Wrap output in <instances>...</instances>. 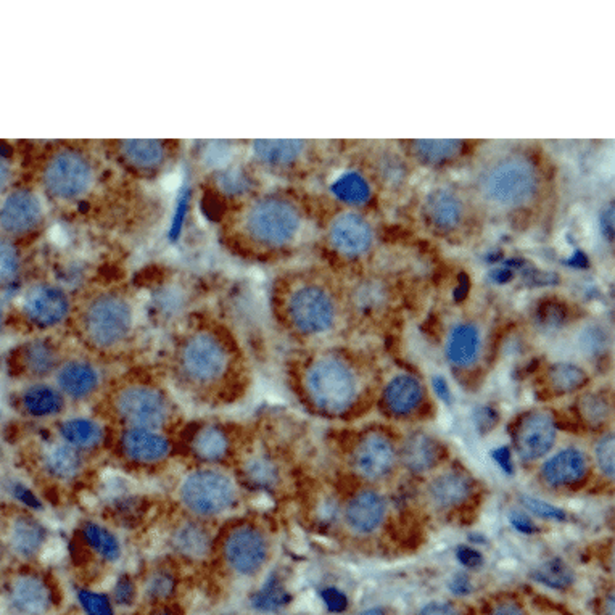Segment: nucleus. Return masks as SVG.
<instances>
[{
	"instance_id": "nucleus-1",
	"label": "nucleus",
	"mask_w": 615,
	"mask_h": 615,
	"mask_svg": "<svg viewBox=\"0 0 615 615\" xmlns=\"http://www.w3.org/2000/svg\"><path fill=\"white\" fill-rule=\"evenodd\" d=\"M31 163V184L65 219L118 234L147 226L152 200L144 184L113 165L98 140L44 142Z\"/></svg>"
},
{
	"instance_id": "nucleus-2",
	"label": "nucleus",
	"mask_w": 615,
	"mask_h": 615,
	"mask_svg": "<svg viewBox=\"0 0 615 615\" xmlns=\"http://www.w3.org/2000/svg\"><path fill=\"white\" fill-rule=\"evenodd\" d=\"M305 221L300 203L290 196L248 194L217 213V240L238 258H273L300 242Z\"/></svg>"
},
{
	"instance_id": "nucleus-3",
	"label": "nucleus",
	"mask_w": 615,
	"mask_h": 615,
	"mask_svg": "<svg viewBox=\"0 0 615 615\" xmlns=\"http://www.w3.org/2000/svg\"><path fill=\"white\" fill-rule=\"evenodd\" d=\"M79 330L97 350H113L126 342L136 328V307L118 284L94 287L79 308Z\"/></svg>"
},
{
	"instance_id": "nucleus-4",
	"label": "nucleus",
	"mask_w": 615,
	"mask_h": 615,
	"mask_svg": "<svg viewBox=\"0 0 615 615\" xmlns=\"http://www.w3.org/2000/svg\"><path fill=\"white\" fill-rule=\"evenodd\" d=\"M539 189L537 165L524 154L504 152L489 158L477 175V190L485 202L516 210L530 203Z\"/></svg>"
},
{
	"instance_id": "nucleus-5",
	"label": "nucleus",
	"mask_w": 615,
	"mask_h": 615,
	"mask_svg": "<svg viewBox=\"0 0 615 615\" xmlns=\"http://www.w3.org/2000/svg\"><path fill=\"white\" fill-rule=\"evenodd\" d=\"M98 144L113 165L144 186L169 175L186 148L176 139H110Z\"/></svg>"
},
{
	"instance_id": "nucleus-6",
	"label": "nucleus",
	"mask_w": 615,
	"mask_h": 615,
	"mask_svg": "<svg viewBox=\"0 0 615 615\" xmlns=\"http://www.w3.org/2000/svg\"><path fill=\"white\" fill-rule=\"evenodd\" d=\"M49 203L31 182H20L0 198V234L25 247L49 227Z\"/></svg>"
},
{
	"instance_id": "nucleus-7",
	"label": "nucleus",
	"mask_w": 615,
	"mask_h": 615,
	"mask_svg": "<svg viewBox=\"0 0 615 615\" xmlns=\"http://www.w3.org/2000/svg\"><path fill=\"white\" fill-rule=\"evenodd\" d=\"M284 308L288 322L305 336H319L336 322V301L319 280L294 276L286 286Z\"/></svg>"
},
{
	"instance_id": "nucleus-8",
	"label": "nucleus",
	"mask_w": 615,
	"mask_h": 615,
	"mask_svg": "<svg viewBox=\"0 0 615 615\" xmlns=\"http://www.w3.org/2000/svg\"><path fill=\"white\" fill-rule=\"evenodd\" d=\"M177 359L181 369L197 384H211L223 378L231 366V350L223 337L211 329H196L184 337Z\"/></svg>"
},
{
	"instance_id": "nucleus-9",
	"label": "nucleus",
	"mask_w": 615,
	"mask_h": 615,
	"mask_svg": "<svg viewBox=\"0 0 615 615\" xmlns=\"http://www.w3.org/2000/svg\"><path fill=\"white\" fill-rule=\"evenodd\" d=\"M307 388L324 413H345L357 398L355 374L338 358L316 359L307 372Z\"/></svg>"
},
{
	"instance_id": "nucleus-10",
	"label": "nucleus",
	"mask_w": 615,
	"mask_h": 615,
	"mask_svg": "<svg viewBox=\"0 0 615 615\" xmlns=\"http://www.w3.org/2000/svg\"><path fill=\"white\" fill-rule=\"evenodd\" d=\"M20 309L31 326L37 329H52L70 318L73 303L65 287L49 280H39L25 290Z\"/></svg>"
},
{
	"instance_id": "nucleus-11",
	"label": "nucleus",
	"mask_w": 615,
	"mask_h": 615,
	"mask_svg": "<svg viewBox=\"0 0 615 615\" xmlns=\"http://www.w3.org/2000/svg\"><path fill=\"white\" fill-rule=\"evenodd\" d=\"M184 504L202 516L219 514L236 499V487L231 479L219 472L203 470L187 477L181 487Z\"/></svg>"
},
{
	"instance_id": "nucleus-12",
	"label": "nucleus",
	"mask_w": 615,
	"mask_h": 615,
	"mask_svg": "<svg viewBox=\"0 0 615 615\" xmlns=\"http://www.w3.org/2000/svg\"><path fill=\"white\" fill-rule=\"evenodd\" d=\"M118 411L137 428L147 430L163 426L168 418V406L160 393L140 385L127 387L119 393Z\"/></svg>"
},
{
	"instance_id": "nucleus-13",
	"label": "nucleus",
	"mask_w": 615,
	"mask_h": 615,
	"mask_svg": "<svg viewBox=\"0 0 615 615\" xmlns=\"http://www.w3.org/2000/svg\"><path fill=\"white\" fill-rule=\"evenodd\" d=\"M556 435V420L551 414L533 411L519 422L514 445L524 461H535L551 451Z\"/></svg>"
},
{
	"instance_id": "nucleus-14",
	"label": "nucleus",
	"mask_w": 615,
	"mask_h": 615,
	"mask_svg": "<svg viewBox=\"0 0 615 615\" xmlns=\"http://www.w3.org/2000/svg\"><path fill=\"white\" fill-rule=\"evenodd\" d=\"M224 554L229 566L240 575L258 572L267 558V543L257 529L240 527L226 539Z\"/></svg>"
},
{
	"instance_id": "nucleus-15",
	"label": "nucleus",
	"mask_w": 615,
	"mask_h": 615,
	"mask_svg": "<svg viewBox=\"0 0 615 615\" xmlns=\"http://www.w3.org/2000/svg\"><path fill=\"white\" fill-rule=\"evenodd\" d=\"M372 227L366 217L343 211L337 215L329 224L328 238L332 248L345 257H358L371 248Z\"/></svg>"
},
{
	"instance_id": "nucleus-16",
	"label": "nucleus",
	"mask_w": 615,
	"mask_h": 615,
	"mask_svg": "<svg viewBox=\"0 0 615 615\" xmlns=\"http://www.w3.org/2000/svg\"><path fill=\"white\" fill-rule=\"evenodd\" d=\"M397 451L392 441L380 434H369L359 441L355 451V466L361 476L378 480L392 472Z\"/></svg>"
},
{
	"instance_id": "nucleus-17",
	"label": "nucleus",
	"mask_w": 615,
	"mask_h": 615,
	"mask_svg": "<svg viewBox=\"0 0 615 615\" xmlns=\"http://www.w3.org/2000/svg\"><path fill=\"white\" fill-rule=\"evenodd\" d=\"M307 140H253L250 144L253 160L269 169L294 168L307 154Z\"/></svg>"
},
{
	"instance_id": "nucleus-18",
	"label": "nucleus",
	"mask_w": 615,
	"mask_h": 615,
	"mask_svg": "<svg viewBox=\"0 0 615 615\" xmlns=\"http://www.w3.org/2000/svg\"><path fill=\"white\" fill-rule=\"evenodd\" d=\"M387 503L376 491H361L351 499L345 512L350 529L358 533H371L384 522Z\"/></svg>"
},
{
	"instance_id": "nucleus-19",
	"label": "nucleus",
	"mask_w": 615,
	"mask_h": 615,
	"mask_svg": "<svg viewBox=\"0 0 615 615\" xmlns=\"http://www.w3.org/2000/svg\"><path fill=\"white\" fill-rule=\"evenodd\" d=\"M587 456L580 449L569 448L552 456L543 466V479L552 487H567L587 476Z\"/></svg>"
},
{
	"instance_id": "nucleus-20",
	"label": "nucleus",
	"mask_w": 615,
	"mask_h": 615,
	"mask_svg": "<svg viewBox=\"0 0 615 615\" xmlns=\"http://www.w3.org/2000/svg\"><path fill=\"white\" fill-rule=\"evenodd\" d=\"M10 598L15 608L25 615H43L50 608L49 588L41 579L23 575L12 583Z\"/></svg>"
},
{
	"instance_id": "nucleus-21",
	"label": "nucleus",
	"mask_w": 615,
	"mask_h": 615,
	"mask_svg": "<svg viewBox=\"0 0 615 615\" xmlns=\"http://www.w3.org/2000/svg\"><path fill=\"white\" fill-rule=\"evenodd\" d=\"M424 398V388L413 376H397L387 385L384 392V405L397 416H406L419 408Z\"/></svg>"
},
{
	"instance_id": "nucleus-22",
	"label": "nucleus",
	"mask_w": 615,
	"mask_h": 615,
	"mask_svg": "<svg viewBox=\"0 0 615 615\" xmlns=\"http://www.w3.org/2000/svg\"><path fill=\"white\" fill-rule=\"evenodd\" d=\"M58 385L68 397L85 398L98 385V371L87 361L71 359L58 369Z\"/></svg>"
},
{
	"instance_id": "nucleus-23",
	"label": "nucleus",
	"mask_w": 615,
	"mask_h": 615,
	"mask_svg": "<svg viewBox=\"0 0 615 615\" xmlns=\"http://www.w3.org/2000/svg\"><path fill=\"white\" fill-rule=\"evenodd\" d=\"M480 332L474 324H458L449 332L447 340L448 361L455 364L456 368H469L476 363L480 351Z\"/></svg>"
},
{
	"instance_id": "nucleus-24",
	"label": "nucleus",
	"mask_w": 615,
	"mask_h": 615,
	"mask_svg": "<svg viewBox=\"0 0 615 615\" xmlns=\"http://www.w3.org/2000/svg\"><path fill=\"white\" fill-rule=\"evenodd\" d=\"M123 448L126 455L139 462L161 461L169 453V443L161 435L147 428L134 427L123 437Z\"/></svg>"
},
{
	"instance_id": "nucleus-25",
	"label": "nucleus",
	"mask_w": 615,
	"mask_h": 615,
	"mask_svg": "<svg viewBox=\"0 0 615 615\" xmlns=\"http://www.w3.org/2000/svg\"><path fill=\"white\" fill-rule=\"evenodd\" d=\"M426 213L435 227L449 231L461 223L464 207L461 198L448 189H437L430 192L426 200Z\"/></svg>"
},
{
	"instance_id": "nucleus-26",
	"label": "nucleus",
	"mask_w": 615,
	"mask_h": 615,
	"mask_svg": "<svg viewBox=\"0 0 615 615\" xmlns=\"http://www.w3.org/2000/svg\"><path fill=\"white\" fill-rule=\"evenodd\" d=\"M440 459L439 443L426 434H414L406 440L401 449V461L413 472H427Z\"/></svg>"
},
{
	"instance_id": "nucleus-27",
	"label": "nucleus",
	"mask_w": 615,
	"mask_h": 615,
	"mask_svg": "<svg viewBox=\"0 0 615 615\" xmlns=\"http://www.w3.org/2000/svg\"><path fill=\"white\" fill-rule=\"evenodd\" d=\"M472 489V483L468 477L458 472H448L437 477L428 487V495L439 508H453L468 499Z\"/></svg>"
},
{
	"instance_id": "nucleus-28",
	"label": "nucleus",
	"mask_w": 615,
	"mask_h": 615,
	"mask_svg": "<svg viewBox=\"0 0 615 615\" xmlns=\"http://www.w3.org/2000/svg\"><path fill=\"white\" fill-rule=\"evenodd\" d=\"M20 244L0 234V287H8L22 277L25 255Z\"/></svg>"
},
{
	"instance_id": "nucleus-29",
	"label": "nucleus",
	"mask_w": 615,
	"mask_h": 615,
	"mask_svg": "<svg viewBox=\"0 0 615 615\" xmlns=\"http://www.w3.org/2000/svg\"><path fill=\"white\" fill-rule=\"evenodd\" d=\"M411 147L422 163L441 165L461 154L464 144L461 140H414Z\"/></svg>"
},
{
	"instance_id": "nucleus-30",
	"label": "nucleus",
	"mask_w": 615,
	"mask_h": 615,
	"mask_svg": "<svg viewBox=\"0 0 615 615\" xmlns=\"http://www.w3.org/2000/svg\"><path fill=\"white\" fill-rule=\"evenodd\" d=\"M23 403L28 413L35 416H52L60 413L64 408L62 395L47 385H35L28 388Z\"/></svg>"
},
{
	"instance_id": "nucleus-31",
	"label": "nucleus",
	"mask_w": 615,
	"mask_h": 615,
	"mask_svg": "<svg viewBox=\"0 0 615 615\" xmlns=\"http://www.w3.org/2000/svg\"><path fill=\"white\" fill-rule=\"evenodd\" d=\"M23 358H25V366L28 368V371L35 376H44L52 369H55L56 363H58L55 347L45 340H35V342L28 343L23 350Z\"/></svg>"
},
{
	"instance_id": "nucleus-32",
	"label": "nucleus",
	"mask_w": 615,
	"mask_h": 615,
	"mask_svg": "<svg viewBox=\"0 0 615 615\" xmlns=\"http://www.w3.org/2000/svg\"><path fill=\"white\" fill-rule=\"evenodd\" d=\"M65 440L76 448H94L104 439L102 428L89 419L66 420L62 426Z\"/></svg>"
},
{
	"instance_id": "nucleus-33",
	"label": "nucleus",
	"mask_w": 615,
	"mask_h": 615,
	"mask_svg": "<svg viewBox=\"0 0 615 615\" xmlns=\"http://www.w3.org/2000/svg\"><path fill=\"white\" fill-rule=\"evenodd\" d=\"M548 378L552 390L560 395L575 392L588 382L587 372L570 363L554 364L549 369Z\"/></svg>"
},
{
	"instance_id": "nucleus-34",
	"label": "nucleus",
	"mask_w": 615,
	"mask_h": 615,
	"mask_svg": "<svg viewBox=\"0 0 615 615\" xmlns=\"http://www.w3.org/2000/svg\"><path fill=\"white\" fill-rule=\"evenodd\" d=\"M332 192L338 200L351 205H361L371 198V186L358 173H347L337 179Z\"/></svg>"
},
{
	"instance_id": "nucleus-35",
	"label": "nucleus",
	"mask_w": 615,
	"mask_h": 615,
	"mask_svg": "<svg viewBox=\"0 0 615 615\" xmlns=\"http://www.w3.org/2000/svg\"><path fill=\"white\" fill-rule=\"evenodd\" d=\"M533 579L554 590H567L575 580V573L566 560L554 558L543 562L533 572Z\"/></svg>"
},
{
	"instance_id": "nucleus-36",
	"label": "nucleus",
	"mask_w": 615,
	"mask_h": 615,
	"mask_svg": "<svg viewBox=\"0 0 615 615\" xmlns=\"http://www.w3.org/2000/svg\"><path fill=\"white\" fill-rule=\"evenodd\" d=\"M43 539V529L29 519L18 520L12 529V546L15 551L23 556H31L39 551Z\"/></svg>"
},
{
	"instance_id": "nucleus-37",
	"label": "nucleus",
	"mask_w": 615,
	"mask_h": 615,
	"mask_svg": "<svg viewBox=\"0 0 615 615\" xmlns=\"http://www.w3.org/2000/svg\"><path fill=\"white\" fill-rule=\"evenodd\" d=\"M45 464H47L50 474L60 477V479H71L76 476L81 469V458L73 448L58 445L47 453Z\"/></svg>"
},
{
	"instance_id": "nucleus-38",
	"label": "nucleus",
	"mask_w": 615,
	"mask_h": 615,
	"mask_svg": "<svg viewBox=\"0 0 615 615\" xmlns=\"http://www.w3.org/2000/svg\"><path fill=\"white\" fill-rule=\"evenodd\" d=\"M176 548L190 558H202L210 549V539L207 531L197 525H186L176 533Z\"/></svg>"
},
{
	"instance_id": "nucleus-39",
	"label": "nucleus",
	"mask_w": 615,
	"mask_h": 615,
	"mask_svg": "<svg viewBox=\"0 0 615 615\" xmlns=\"http://www.w3.org/2000/svg\"><path fill=\"white\" fill-rule=\"evenodd\" d=\"M194 449L205 461H217L223 458L227 449V439L221 430L208 427L197 435Z\"/></svg>"
},
{
	"instance_id": "nucleus-40",
	"label": "nucleus",
	"mask_w": 615,
	"mask_h": 615,
	"mask_svg": "<svg viewBox=\"0 0 615 615\" xmlns=\"http://www.w3.org/2000/svg\"><path fill=\"white\" fill-rule=\"evenodd\" d=\"M288 601H290V596L287 593L286 588L280 585L277 579H269L266 581L265 587L253 596L252 604L253 608L258 610L273 612L286 606Z\"/></svg>"
},
{
	"instance_id": "nucleus-41",
	"label": "nucleus",
	"mask_w": 615,
	"mask_h": 615,
	"mask_svg": "<svg viewBox=\"0 0 615 615\" xmlns=\"http://www.w3.org/2000/svg\"><path fill=\"white\" fill-rule=\"evenodd\" d=\"M85 539L92 549H96V552H98L104 560H118V539H115L110 531L98 527V525H87L85 529Z\"/></svg>"
},
{
	"instance_id": "nucleus-42",
	"label": "nucleus",
	"mask_w": 615,
	"mask_h": 615,
	"mask_svg": "<svg viewBox=\"0 0 615 615\" xmlns=\"http://www.w3.org/2000/svg\"><path fill=\"white\" fill-rule=\"evenodd\" d=\"M18 158L14 146L7 142H0V198L7 194L8 190L14 189L18 179Z\"/></svg>"
},
{
	"instance_id": "nucleus-43",
	"label": "nucleus",
	"mask_w": 615,
	"mask_h": 615,
	"mask_svg": "<svg viewBox=\"0 0 615 615\" xmlns=\"http://www.w3.org/2000/svg\"><path fill=\"white\" fill-rule=\"evenodd\" d=\"M579 408H580L581 418L594 427L602 426L608 420L609 411H610L608 401L598 395L583 397L579 403Z\"/></svg>"
},
{
	"instance_id": "nucleus-44",
	"label": "nucleus",
	"mask_w": 615,
	"mask_h": 615,
	"mask_svg": "<svg viewBox=\"0 0 615 615\" xmlns=\"http://www.w3.org/2000/svg\"><path fill=\"white\" fill-rule=\"evenodd\" d=\"M596 464L601 469L604 476L614 477L615 474V439L614 434L602 435L594 448Z\"/></svg>"
},
{
	"instance_id": "nucleus-45",
	"label": "nucleus",
	"mask_w": 615,
	"mask_h": 615,
	"mask_svg": "<svg viewBox=\"0 0 615 615\" xmlns=\"http://www.w3.org/2000/svg\"><path fill=\"white\" fill-rule=\"evenodd\" d=\"M522 504H524L525 509L541 519L556 520V522H562V520H566L567 519L566 510L560 509V508L554 506V504L546 503V501L539 499V498L524 497L522 498Z\"/></svg>"
},
{
	"instance_id": "nucleus-46",
	"label": "nucleus",
	"mask_w": 615,
	"mask_h": 615,
	"mask_svg": "<svg viewBox=\"0 0 615 615\" xmlns=\"http://www.w3.org/2000/svg\"><path fill=\"white\" fill-rule=\"evenodd\" d=\"M79 602L87 615H113V608L110 601L104 594L94 591H81Z\"/></svg>"
},
{
	"instance_id": "nucleus-47",
	"label": "nucleus",
	"mask_w": 615,
	"mask_h": 615,
	"mask_svg": "<svg viewBox=\"0 0 615 615\" xmlns=\"http://www.w3.org/2000/svg\"><path fill=\"white\" fill-rule=\"evenodd\" d=\"M175 588V581L168 573H156L148 581L147 591L154 600H165L168 598Z\"/></svg>"
},
{
	"instance_id": "nucleus-48",
	"label": "nucleus",
	"mask_w": 615,
	"mask_h": 615,
	"mask_svg": "<svg viewBox=\"0 0 615 615\" xmlns=\"http://www.w3.org/2000/svg\"><path fill=\"white\" fill-rule=\"evenodd\" d=\"M321 598L330 612H343L348 608V598L337 588H326L322 590Z\"/></svg>"
},
{
	"instance_id": "nucleus-49",
	"label": "nucleus",
	"mask_w": 615,
	"mask_h": 615,
	"mask_svg": "<svg viewBox=\"0 0 615 615\" xmlns=\"http://www.w3.org/2000/svg\"><path fill=\"white\" fill-rule=\"evenodd\" d=\"M498 424V414L493 408H479L476 411V427L480 434H487L493 430Z\"/></svg>"
},
{
	"instance_id": "nucleus-50",
	"label": "nucleus",
	"mask_w": 615,
	"mask_h": 615,
	"mask_svg": "<svg viewBox=\"0 0 615 615\" xmlns=\"http://www.w3.org/2000/svg\"><path fill=\"white\" fill-rule=\"evenodd\" d=\"M134 598H136V588H134L133 580L129 577H121L115 587V600L121 606H127L134 601Z\"/></svg>"
},
{
	"instance_id": "nucleus-51",
	"label": "nucleus",
	"mask_w": 615,
	"mask_h": 615,
	"mask_svg": "<svg viewBox=\"0 0 615 615\" xmlns=\"http://www.w3.org/2000/svg\"><path fill=\"white\" fill-rule=\"evenodd\" d=\"M456 558L461 562L462 566L469 569H477L483 564L482 552L477 551L474 548L469 546H459L456 551Z\"/></svg>"
},
{
	"instance_id": "nucleus-52",
	"label": "nucleus",
	"mask_w": 615,
	"mask_h": 615,
	"mask_svg": "<svg viewBox=\"0 0 615 615\" xmlns=\"http://www.w3.org/2000/svg\"><path fill=\"white\" fill-rule=\"evenodd\" d=\"M248 476L252 477L257 483H269L274 477L273 466L269 462H266L265 459H257L253 462Z\"/></svg>"
},
{
	"instance_id": "nucleus-53",
	"label": "nucleus",
	"mask_w": 615,
	"mask_h": 615,
	"mask_svg": "<svg viewBox=\"0 0 615 615\" xmlns=\"http://www.w3.org/2000/svg\"><path fill=\"white\" fill-rule=\"evenodd\" d=\"M509 522L516 530L525 535H531L537 531V527L531 522V519L520 510H512L509 514Z\"/></svg>"
},
{
	"instance_id": "nucleus-54",
	"label": "nucleus",
	"mask_w": 615,
	"mask_h": 615,
	"mask_svg": "<svg viewBox=\"0 0 615 615\" xmlns=\"http://www.w3.org/2000/svg\"><path fill=\"white\" fill-rule=\"evenodd\" d=\"M491 458H493V461L497 462L504 474H508V476L514 474V462H512L509 448L499 447L497 449H493L491 451Z\"/></svg>"
},
{
	"instance_id": "nucleus-55",
	"label": "nucleus",
	"mask_w": 615,
	"mask_h": 615,
	"mask_svg": "<svg viewBox=\"0 0 615 615\" xmlns=\"http://www.w3.org/2000/svg\"><path fill=\"white\" fill-rule=\"evenodd\" d=\"M539 318H541L543 324L558 326L564 319V311L556 305H549L548 308H543V311H539Z\"/></svg>"
},
{
	"instance_id": "nucleus-56",
	"label": "nucleus",
	"mask_w": 615,
	"mask_h": 615,
	"mask_svg": "<svg viewBox=\"0 0 615 615\" xmlns=\"http://www.w3.org/2000/svg\"><path fill=\"white\" fill-rule=\"evenodd\" d=\"M449 590L458 596H466V594L472 593V583L468 575L459 573L456 575L455 579L449 583Z\"/></svg>"
},
{
	"instance_id": "nucleus-57",
	"label": "nucleus",
	"mask_w": 615,
	"mask_h": 615,
	"mask_svg": "<svg viewBox=\"0 0 615 615\" xmlns=\"http://www.w3.org/2000/svg\"><path fill=\"white\" fill-rule=\"evenodd\" d=\"M419 615H459V612L445 602H430L420 610Z\"/></svg>"
},
{
	"instance_id": "nucleus-58",
	"label": "nucleus",
	"mask_w": 615,
	"mask_h": 615,
	"mask_svg": "<svg viewBox=\"0 0 615 615\" xmlns=\"http://www.w3.org/2000/svg\"><path fill=\"white\" fill-rule=\"evenodd\" d=\"M432 385H434V392L439 399H441L443 403L449 405L451 403V390H449V385H448L447 378H441V376H435L432 378Z\"/></svg>"
},
{
	"instance_id": "nucleus-59",
	"label": "nucleus",
	"mask_w": 615,
	"mask_h": 615,
	"mask_svg": "<svg viewBox=\"0 0 615 615\" xmlns=\"http://www.w3.org/2000/svg\"><path fill=\"white\" fill-rule=\"evenodd\" d=\"M489 615H524L516 602H501Z\"/></svg>"
},
{
	"instance_id": "nucleus-60",
	"label": "nucleus",
	"mask_w": 615,
	"mask_h": 615,
	"mask_svg": "<svg viewBox=\"0 0 615 615\" xmlns=\"http://www.w3.org/2000/svg\"><path fill=\"white\" fill-rule=\"evenodd\" d=\"M601 223L602 231H608L612 237V234H614V207L612 205H609L608 210H604V213H602Z\"/></svg>"
},
{
	"instance_id": "nucleus-61",
	"label": "nucleus",
	"mask_w": 615,
	"mask_h": 615,
	"mask_svg": "<svg viewBox=\"0 0 615 615\" xmlns=\"http://www.w3.org/2000/svg\"><path fill=\"white\" fill-rule=\"evenodd\" d=\"M491 277H493V280L495 282H508V280L512 277V271H510L509 267H498V269H495L493 273H491Z\"/></svg>"
},
{
	"instance_id": "nucleus-62",
	"label": "nucleus",
	"mask_w": 615,
	"mask_h": 615,
	"mask_svg": "<svg viewBox=\"0 0 615 615\" xmlns=\"http://www.w3.org/2000/svg\"><path fill=\"white\" fill-rule=\"evenodd\" d=\"M359 615H385L384 609L380 608H376V609H368V610H364V612H361Z\"/></svg>"
},
{
	"instance_id": "nucleus-63",
	"label": "nucleus",
	"mask_w": 615,
	"mask_h": 615,
	"mask_svg": "<svg viewBox=\"0 0 615 615\" xmlns=\"http://www.w3.org/2000/svg\"><path fill=\"white\" fill-rule=\"evenodd\" d=\"M2 322H4V307L0 303V328H2Z\"/></svg>"
}]
</instances>
